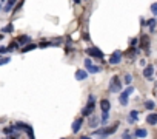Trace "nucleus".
<instances>
[{
    "label": "nucleus",
    "mask_w": 157,
    "mask_h": 139,
    "mask_svg": "<svg viewBox=\"0 0 157 139\" xmlns=\"http://www.w3.org/2000/svg\"><path fill=\"white\" fill-rule=\"evenodd\" d=\"M86 77H88L86 70H77V73H76V79H77V80H85Z\"/></svg>",
    "instance_id": "11"
},
{
    "label": "nucleus",
    "mask_w": 157,
    "mask_h": 139,
    "mask_svg": "<svg viewBox=\"0 0 157 139\" xmlns=\"http://www.w3.org/2000/svg\"><path fill=\"white\" fill-rule=\"evenodd\" d=\"M2 39H3V36H2V34H0V40H2Z\"/></svg>",
    "instance_id": "35"
},
{
    "label": "nucleus",
    "mask_w": 157,
    "mask_h": 139,
    "mask_svg": "<svg viewBox=\"0 0 157 139\" xmlns=\"http://www.w3.org/2000/svg\"><path fill=\"white\" fill-rule=\"evenodd\" d=\"M94 100H95L94 96L91 94V96H89V102H88L86 107L82 110V114H83V116H89V114L94 111V108H95V102H94Z\"/></svg>",
    "instance_id": "2"
},
{
    "label": "nucleus",
    "mask_w": 157,
    "mask_h": 139,
    "mask_svg": "<svg viewBox=\"0 0 157 139\" xmlns=\"http://www.w3.org/2000/svg\"><path fill=\"white\" fill-rule=\"evenodd\" d=\"M122 139H134V136H131V134H129L128 131H125L123 136H122Z\"/></svg>",
    "instance_id": "29"
},
{
    "label": "nucleus",
    "mask_w": 157,
    "mask_h": 139,
    "mask_svg": "<svg viewBox=\"0 0 157 139\" xmlns=\"http://www.w3.org/2000/svg\"><path fill=\"white\" fill-rule=\"evenodd\" d=\"M146 122L149 124V125H156V124H157V114H156V113H152V114H148V118H146Z\"/></svg>",
    "instance_id": "16"
},
{
    "label": "nucleus",
    "mask_w": 157,
    "mask_h": 139,
    "mask_svg": "<svg viewBox=\"0 0 157 139\" xmlns=\"http://www.w3.org/2000/svg\"><path fill=\"white\" fill-rule=\"evenodd\" d=\"M148 136V131L143 128H137L134 131V138H146Z\"/></svg>",
    "instance_id": "14"
},
{
    "label": "nucleus",
    "mask_w": 157,
    "mask_h": 139,
    "mask_svg": "<svg viewBox=\"0 0 157 139\" xmlns=\"http://www.w3.org/2000/svg\"><path fill=\"white\" fill-rule=\"evenodd\" d=\"M37 45H34V43H28L26 45V47H23L22 48V53H28V51H31V50H34V48H36Z\"/></svg>",
    "instance_id": "19"
},
{
    "label": "nucleus",
    "mask_w": 157,
    "mask_h": 139,
    "mask_svg": "<svg viewBox=\"0 0 157 139\" xmlns=\"http://www.w3.org/2000/svg\"><path fill=\"white\" fill-rule=\"evenodd\" d=\"M85 67H86L88 73H93V74H95V73H100V71H102V67L94 65V63L91 62V59H89V57H86V59H85Z\"/></svg>",
    "instance_id": "3"
},
{
    "label": "nucleus",
    "mask_w": 157,
    "mask_h": 139,
    "mask_svg": "<svg viewBox=\"0 0 157 139\" xmlns=\"http://www.w3.org/2000/svg\"><path fill=\"white\" fill-rule=\"evenodd\" d=\"M86 54H88V56H93V57H99V59L103 57V53L99 50V48H95V47L86 48Z\"/></svg>",
    "instance_id": "6"
},
{
    "label": "nucleus",
    "mask_w": 157,
    "mask_h": 139,
    "mask_svg": "<svg viewBox=\"0 0 157 139\" xmlns=\"http://www.w3.org/2000/svg\"><path fill=\"white\" fill-rule=\"evenodd\" d=\"M82 124H83V119H76V121L72 122V133H79Z\"/></svg>",
    "instance_id": "9"
},
{
    "label": "nucleus",
    "mask_w": 157,
    "mask_h": 139,
    "mask_svg": "<svg viewBox=\"0 0 157 139\" xmlns=\"http://www.w3.org/2000/svg\"><path fill=\"white\" fill-rule=\"evenodd\" d=\"M137 42H139V40H137V39H132V40H131V47H132V48H136Z\"/></svg>",
    "instance_id": "31"
},
{
    "label": "nucleus",
    "mask_w": 157,
    "mask_h": 139,
    "mask_svg": "<svg viewBox=\"0 0 157 139\" xmlns=\"http://www.w3.org/2000/svg\"><path fill=\"white\" fill-rule=\"evenodd\" d=\"M132 91H134V88L132 87H128L120 96H119V102H120L122 105H126V104H128V97H129V94H131Z\"/></svg>",
    "instance_id": "5"
},
{
    "label": "nucleus",
    "mask_w": 157,
    "mask_h": 139,
    "mask_svg": "<svg viewBox=\"0 0 157 139\" xmlns=\"http://www.w3.org/2000/svg\"><path fill=\"white\" fill-rule=\"evenodd\" d=\"M131 82H132V76H131V74H126V76H125V84L129 85Z\"/></svg>",
    "instance_id": "25"
},
{
    "label": "nucleus",
    "mask_w": 157,
    "mask_h": 139,
    "mask_svg": "<svg viewBox=\"0 0 157 139\" xmlns=\"http://www.w3.org/2000/svg\"><path fill=\"white\" fill-rule=\"evenodd\" d=\"M120 90H122V82H120V79H119V76H114L113 79H111L109 91H111V93H119Z\"/></svg>",
    "instance_id": "1"
},
{
    "label": "nucleus",
    "mask_w": 157,
    "mask_h": 139,
    "mask_svg": "<svg viewBox=\"0 0 157 139\" xmlns=\"http://www.w3.org/2000/svg\"><path fill=\"white\" fill-rule=\"evenodd\" d=\"M152 73H154V67H152V65H148V67H145V70H143V76L146 77V79H151Z\"/></svg>",
    "instance_id": "12"
},
{
    "label": "nucleus",
    "mask_w": 157,
    "mask_h": 139,
    "mask_svg": "<svg viewBox=\"0 0 157 139\" xmlns=\"http://www.w3.org/2000/svg\"><path fill=\"white\" fill-rule=\"evenodd\" d=\"M122 62V53L120 51H114L109 57V63L111 65H117V63Z\"/></svg>",
    "instance_id": "7"
},
{
    "label": "nucleus",
    "mask_w": 157,
    "mask_h": 139,
    "mask_svg": "<svg viewBox=\"0 0 157 139\" xmlns=\"http://www.w3.org/2000/svg\"><path fill=\"white\" fill-rule=\"evenodd\" d=\"M108 119H109V113H103L102 118H100V122L102 124H106V122H108Z\"/></svg>",
    "instance_id": "22"
},
{
    "label": "nucleus",
    "mask_w": 157,
    "mask_h": 139,
    "mask_svg": "<svg viewBox=\"0 0 157 139\" xmlns=\"http://www.w3.org/2000/svg\"><path fill=\"white\" fill-rule=\"evenodd\" d=\"M80 139H91V138H89V136H82Z\"/></svg>",
    "instance_id": "33"
},
{
    "label": "nucleus",
    "mask_w": 157,
    "mask_h": 139,
    "mask_svg": "<svg viewBox=\"0 0 157 139\" xmlns=\"http://www.w3.org/2000/svg\"><path fill=\"white\" fill-rule=\"evenodd\" d=\"M16 48H19V43L17 42H13V43H9L8 51H13V50H16Z\"/></svg>",
    "instance_id": "24"
},
{
    "label": "nucleus",
    "mask_w": 157,
    "mask_h": 139,
    "mask_svg": "<svg viewBox=\"0 0 157 139\" xmlns=\"http://www.w3.org/2000/svg\"><path fill=\"white\" fill-rule=\"evenodd\" d=\"M145 107H146L148 110H154V108H156L154 100H146V102H145Z\"/></svg>",
    "instance_id": "21"
},
{
    "label": "nucleus",
    "mask_w": 157,
    "mask_h": 139,
    "mask_svg": "<svg viewBox=\"0 0 157 139\" xmlns=\"http://www.w3.org/2000/svg\"><path fill=\"white\" fill-rule=\"evenodd\" d=\"M137 118H139V111H136V110H132L131 113H129V118H128V122L129 124H134L137 121Z\"/></svg>",
    "instance_id": "15"
},
{
    "label": "nucleus",
    "mask_w": 157,
    "mask_h": 139,
    "mask_svg": "<svg viewBox=\"0 0 157 139\" xmlns=\"http://www.w3.org/2000/svg\"><path fill=\"white\" fill-rule=\"evenodd\" d=\"M74 2H76V3H80V2H82V0H74Z\"/></svg>",
    "instance_id": "34"
},
{
    "label": "nucleus",
    "mask_w": 157,
    "mask_h": 139,
    "mask_svg": "<svg viewBox=\"0 0 157 139\" xmlns=\"http://www.w3.org/2000/svg\"><path fill=\"white\" fill-rule=\"evenodd\" d=\"M49 45H51V43H48V42H42L39 47H40V48H46V47H49Z\"/></svg>",
    "instance_id": "30"
},
{
    "label": "nucleus",
    "mask_w": 157,
    "mask_h": 139,
    "mask_svg": "<svg viewBox=\"0 0 157 139\" xmlns=\"http://www.w3.org/2000/svg\"><path fill=\"white\" fill-rule=\"evenodd\" d=\"M117 127H119V124H114L113 127H108V128H100V130L95 131V134L97 136H108V134H113L117 130Z\"/></svg>",
    "instance_id": "4"
},
{
    "label": "nucleus",
    "mask_w": 157,
    "mask_h": 139,
    "mask_svg": "<svg viewBox=\"0 0 157 139\" xmlns=\"http://www.w3.org/2000/svg\"><path fill=\"white\" fill-rule=\"evenodd\" d=\"M16 130H17V128H16V125H11V127H8V128L3 130V133H5V134H13Z\"/></svg>",
    "instance_id": "20"
},
{
    "label": "nucleus",
    "mask_w": 157,
    "mask_h": 139,
    "mask_svg": "<svg viewBox=\"0 0 157 139\" xmlns=\"http://www.w3.org/2000/svg\"><path fill=\"white\" fill-rule=\"evenodd\" d=\"M62 139H66V138H62Z\"/></svg>",
    "instance_id": "36"
},
{
    "label": "nucleus",
    "mask_w": 157,
    "mask_h": 139,
    "mask_svg": "<svg viewBox=\"0 0 157 139\" xmlns=\"http://www.w3.org/2000/svg\"><path fill=\"white\" fill-rule=\"evenodd\" d=\"M0 8H2V5H0Z\"/></svg>",
    "instance_id": "37"
},
{
    "label": "nucleus",
    "mask_w": 157,
    "mask_h": 139,
    "mask_svg": "<svg viewBox=\"0 0 157 139\" xmlns=\"http://www.w3.org/2000/svg\"><path fill=\"white\" fill-rule=\"evenodd\" d=\"M14 6H16V0H8L5 8H3V11H5V13H11V11L14 9Z\"/></svg>",
    "instance_id": "13"
},
{
    "label": "nucleus",
    "mask_w": 157,
    "mask_h": 139,
    "mask_svg": "<svg viewBox=\"0 0 157 139\" xmlns=\"http://www.w3.org/2000/svg\"><path fill=\"white\" fill-rule=\"evenodd\" d=\"M151 13L154 14V16L157 14V2H156V3H152V5H151Z\"/></svg>",
    "instance_id": "27"
},
{
    "label": "nucleus",
    "mask_w": 157,
    "mask_h": 139,
    "mask_svg": "<svg viewBox=\"0 0 157 139\" xmlns=\"http://www.w3.org/2000/svg\"><path fill=\"white\" fill-rule=\"evenodd\" d=\"M140 47L142 48H143V50L145 51H149V37L146 36V34H143V36H142V39H140Z\"/></svg>",
    "instance_id": "8"
},
{
    "label": "nucleus",
    "mask_w": 157,
    "mask_h": 139,
    "mask_svg": "<svg viewBox=\"0 0 157 139\" xmlns=\"http://www.w3.org/2000/svg\"><path fill=\"white\" fill-rule=\"evenodd\" d=\"M109 107H111V104H109L108 99H102V100H100V108H102L103 113H108V111H109Z\"/></svg>",
    "instance_id": "10"
},
{
    "label": "nucleus",
    "mask_w": 157,
    "mask_h": 139,
    "mask_svg": "<svg viewBox=\"0 0 157 139\" xmlns=\"http://www.w3.org/2000/svg\"><path fill=\"white\" fill-rule=\"evenodd\" d=\"M11 31H13V25H6L5 28L2 29V33H11Z\"/></svg>",
    "instance_id": "26"
},
{
    "label": "nucleus",
    "mask_w": 157,
    "mask_h": 139,
    "mask_svg": "<svg viewBox=\"0 0 157 139\" xmlns=\"http://www.w3.org/2000/svg\"><path fill=\"white\" fill-rule=\"evenodd\" d=\"M99 122H100V121H99V118H97V116H93V118L89 119V122H88V124H89V127L95 128V127L99 125Z\"/></svg>",
    "instance_id": "18"
},
{
    "label": "nucleus",
    "mask_w": 157,
    "mask_h": 139,
    "mask_svg": "<svg viewBox=\"0 0 157 139\" xmlns=\"http://www.w3.org/2000/svg\"><path fill=\"white\" fill-rule=\"evenodd\" d=\"M148 26H149V29H151V31H154V28H156V20H154V19L148 20Z\"/></svg>",
    "instance_id": "23"
},
{
    "label": "nucleus",
    "mask_w": 157,
    "mask_h": 139,
    "mask_svg": "<svg viewBox=\"0 0 157 139\" xmlns=\"http://www.w3.org/2000/svg\"><path fill=\"white\" fill-rule=\"evenodd\" d=\"M8 62H9V57H3V59H0V67H2V65H6Z\"/></svg>",
    "instance_id": "28"
},
{
    "label": "nucleus",
    "mask_w": 157,
    "mask_h": 139,
    "mask_svg": "<svg viewBox=\"0 0 157 139\" xmlns=\"http://www.w3.org/2000/svg\"><path fill=\"white\" fill-rule=\"evenodd\" d=\"M17 42H19V43H22V45L29 43V42H31V37H29V36H20V37L17 39Z\"/></svg>",
    "instance_id": "17"
},
{
    "label": "nucleus",
    "mask_w": 157,
    "mask_h": 139,
    "mask_svg": "<svg viewBox=\"0 0 157 139\" xmlns=\"http://www.w3.org/2000/svg\"><path fill=\"white\" fill-rule=\"evenodd\" d=\"M6 51H8L6 47H0V54H3V53H6Z\"/></svg>",
    "instance_id": "32"
}]
</instances>
